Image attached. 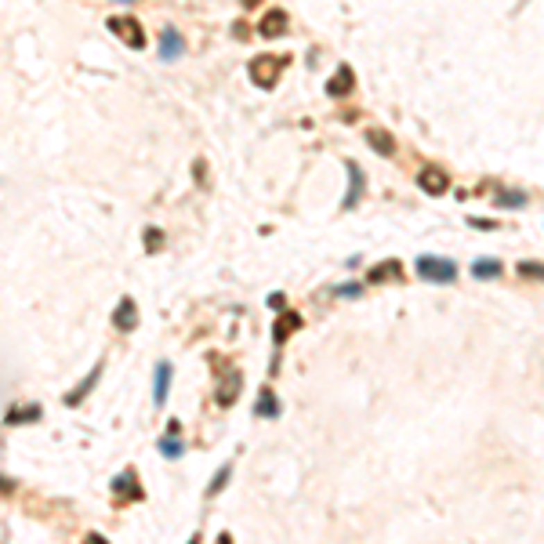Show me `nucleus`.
I'll list each match as a JSON object with an SVG mask.
<instances>
[{"label": "nucleus", "mask_w": 544, "mask_h": 544, "mask_svg": "<svg viewBox=\"0 0 544 544\" xmlns=\"http://www.w3.org/2000/svg\"><path fill=\"white\" fill-rule=\"evenodd\" d=\"M283 69H287V62L272 58V55H258L250 62V76H254V84H258V87H276V80H280Z\"/></svg>", "instance_id": "nucleus-1"}, {"label": "nucleus", "mask_w": 544, "mask_h": 544, "mask_svg": "<svg viewBox=\"0 0 544 544\" xmlns=\"http://www.w3.org/2000/svg\"><path fill=\"white\" fill-rule=\"evenodd\" d=\"M418 276L432 283H450L457 276V269L454 262H443V258H418Z\"/></svg>", "instance_id": "nucleus-2"}, {"label": "nucleus", "mask_w": 544, "mask_h": 544, "mask_svg": "<svg viewBox=\"0 0 544 544\" xmlns=\"http://www.w3.org/2000/svg\"><path fill=\"white\" fill-rule=\"evenodd\" d=\"M418 182H421V189H425L428 196H443L446 189H450V174H446L439 164H428V167H421Z\"/></svg>", "instance_id": "nucleus-3"}, {"label": "nucleus", "mask_w": 544, "mask_h": 544, "mask_svg": "<svg viewBox=\"0 0 544 544\" xmlns=\"http://www.w3.org/2000/svg\"><path fill=\"white\" fill-rule=\"evenodd\" d=\"M109 29L127 44V47H146V33H142V26L135 19H124V15H117V19H109Z\"/></svg>", "instance_id": "nucleus-4"}, {"label": "nucleus", "mask_w": 544, "mask_h": 544, "mask_svg": "<svg viewBox=\"0 0 544 544\" xmlns=\"http://www.w3.org/2000/svg\"><path fill=\"white\" fill-rule=\"evenodd\" d=\"M236 396H239V371L236 366H226V371H221V385H218V403L232 407Z\"/></svg>", "instance_id": "nucleus-5"}, {"label": "nucleus", "mask_w": 544, "mask_h": 544, "mask_svg": "<svg viewBox=\"0 0 544 544\" xmlns=\"http://www.w3.org/2000/svg\"><path fill=\"white\" fill-rule=\"evenodd\" d=\"M113 493H117V501H138L142 498V490H138V475L135 472H124V475H117V483H113Z\"/></svg>", "instance_id": "nucleus-6"}, {"label": "nucleus", "mask_w": 544, "mask_h": 544, "mask_svg": "<svg viewBox=\"0 0 544 544\" xmlns=\"http://www.w3.org/2000/svg\"><path fill=\"white\" fill-rule=\"evenodd\" d=\"M352 87H356V76H352L348 66H341L338 76H334L330 84H327V94H334V99H345V94H352Z\"/></svg>", "instance_id": "nucleus-7"}, {"label": "nucleus", "mask_w": 544, "mask_h": 544, "mask_svg": "<svg viewBox=\"0 0 544 544\" xmlns=\"http://www.w3.org/2000/svg\"><path fill=\"white\" fill-rule=\"evenodd\" d=\"M399 276H403V265L392 262V258L381 262V265H374L371 272H366V280H371V283H389V280H399Z\"/></svg>", "instance_id": "nucleus-8"}, {"label": "nucleus", "mask_w": 544, "mask_h": 544, "mask_svg": "<svg viewBox=\"0 0 544 544\" xmlns=\"http://www.w3.org/2000/svg\"><path fill=\"white\" fill-rule=\"evenodd\" d=\"M283 33H287V15L283 11H269L265 19H262V37L265 40H276Z\"/></svg>", "instance_id": "nucleus-9"}, {"label": "nucleus", "mask_w": 544, "mask_h": 544, "mask_svg": "<svg viewBox=\"0 0 544 544\" xmlns=\"http://www.w3.org/2000/svg\"><path fill=\"white\" fill-rule=\"evenodd\" d=\"M113 323H117V330H135V323H138V312H135V301H131V298H124L120 305H117V312H113Z\"/></svg>", "instance_id": "nucleus-10"}, {"label": "nucleus", "mask_w": 544, "mask_h": 544, "mask_svg": "<svg viewBox=\"0 0 544 544\" xmlns=\"http://www.w3.org/2000/svg\"><path fill=\"white\" fill-rule=\"evenodd\" d=\"M298 327H301V316H298V312H283V316L276 319V327H272V338H276V345L291 338Z\"/></svg>", "instance_id": "nucleus-11"}, {"label": "nucleus", "mask_w": 544, "mask_h": 544, "mask_svg": "<svg viewBox=\"0 0 544 544\" xmlns=\"http://www.w3.org/2000/svg\"><path fill=\"white\" fill-rule=\"evenodd\" d=\"M366 142H371V146H374L381 156H392V153H396L392 135H389V131H381V127H371V131H366Z\"/></svg>", "instance_id": "nucleus-12"}, {"label": "nucleus", "mask_w": 544, "mask_h": 544, "mask_svg": "<svg viewBox=\"0 0 544 544\" xmlns=\"http://www.w3.org/2000/svg\"><path fill=\"white\" fill-rule=\"evenodd\" d=\"M363 196V174L356 164H348V196H345V207H356Z\"/></svg>", "instance_id": "nucleus-13"}, {"label": "nucleus", "mask_w": 544, "mask_h": 544, "mask_svg": "<svg viewBox=\"0 0 544 544\" xmlns=\"http://www.w3.org/2000/svg\"><path fill=\"white\" fill-rule=\"evenodd\" d=\"M153 392H156V403H164V399H167V392H171V363H160V366H156Z\"/></svg>", "instance_id": "nucleus-14"}, {"label": "nucleus", "mask_w": 544, "mask_h": 544, "mask_svg": "<svg viewBox=\"0 0 544 544\" xmlns=\"http://www.w3.org/2000/svg\"><path fill=\"white\" fill-rule=\"evenodd\" d=\"M160 450H164L167 457H178L182 454V443H178V421H171V432L164 439H160Z\"/></svg>", "instance_id": "nucleus-15"}, {"label": "nucleus", "mask_w": 544, "mask_h": 544, "mask_svg": "<svg viewBox=\"0 0 544 544\" xmlns=\"http://www.w3.org/2000/svg\"><path fill=\"white\" fill-rule=\"evenodd\" d=\"M178 55H182V37L167 26L164 29V58H178Z\"/></svg>", "instance_id": "nucleus-16"}, {"label": "nucleus", "mask_w": 544, "mask_h": 544, "mask_svg": "<svg viewBox=\"0 0 544 544\" xmlns=\"http://www.w3.org/2000/svg\"><path fill=\"white\" fill-rule=\"evenodd\" d=\"M498 272H501V262H490V258H483V262L472 265V276H475V280H490V276H498Z\"/></svg>", "instance_id": "nucleus-17"}, {"label": "nucleus", "mask_w": 544, "mask_h": 544, "mask_svg": "<svg viewBox=\"0 0 544 544\" xmlns=\"http://www.w3.org/2000/svg\"><path fill=\"white\" fill-rule=\"evenodd\" d=\"M99 374H102V366H94V374H91V377L84 381V385L76 389V392H69V396H66V403H69V407H73V403H80V399H84V396L91 392V385H94V381H99Z\"/></svg>", "instance_id": "nucleus-18"}, {"label": "nucleus", "mask_w": 544, "mask_h": 544, "mask_svg": "<svg viewBox=\"0 0 544 544\" xmlns=\"http://www.w3.org/2000/svg\"><path fill=\"white\" fill-rule=\"evenodd\" d=\"M258 414H262V418H276V414H280V403L272 399V392H269V389H265V392H262V399H258Z\"/></svg>", "instance_id": "nucleus-19"}, {"label": "nucleus", "mask_w": 544, "mask_h": 544, "mask_svg": "<svg viewBox=\"0 0 544 544\" xmlns=\"http://www.w3.org/2000/svg\"><path fill=\"white\" fill-rule=\"evenodd\" d=\"M33 418H40V410H37V407H26V410H11V414H8V421H11V425H19V421H33Z\"/></svg>", "instance_id": "nucleus-20"}, {"label": "nucleus", "mask_w": 544, "mask_h": 544, "mask_svg": "<svg viewBox=\"0 0 544 544\" xmlns=\"http://www.w3.org/2000/svg\"><path fill=\"white\" fill-rule=\"evenodd\" d=\"M519 272H522V276H541L544 280V265H537V262H522Z\"/></svg>", "instance_id": "nucleus-21"}, {"label": "nucleus", "mask_w": 544, "mask_h": 544, "mask_svg": "<svg viewBox=\"0 0 544 544\" xmlns=\"http://www.w3.org/2000/svg\"><path fill=\"white\" fill-rule=\"evenodd\" d=\"M146 247H149V250H160V247H164V232L149 229V232H146Z\"/></svg>", "instance_id": "nucleus-22"}, {"label": "nucleus", "mask_w": 544, "mask_h": 544, "mask_svg": "<svg viewBox=\"0 0 544 544\" xmlns=\"http://www.w3.org/2000/svg\"><path fill=\"white\" fill-rule=\"evenodd\" d=\"M229 472H232V465H226V468H221V472L214 475V483H211V490H207V493H218L221 486H226V479H229Z\"/></svg>", "instance_id": "nucleus-23"}, {"label": "nucleus", "mask_w": 544, "mask_h": 544, "mask_svg": "<svg viewBox=\"0 0 544 544\" xmlns=\"http://www.w3.org/2000/svg\"><path fill=\"white\" fill-rule=\"evenodd\" d=\"M232 37H236V40H247V37H250V29H247L244 22H236V26H232Z\"/></svg>", "instance_id": "nucleus-24"}, {"label": "nucleus", "mask_w": 544, "mask_h": 544, "mask_svg": "<svg viewBox=\"0 0 544 544\" xmlns=\"http://www.w3.org/2000/svg\"><path fill=\"white\" fill-rule=\"evenodd\" d=\"M338 294H341V298H352V294H359V287H356V283H348V287H341Z\"/></svg>", "instance_id": "nucleus-25"}, {"label": "nucleus", "mask_w": 544, "mask_h": 544, "mask_svg": "<svg viewBox=\"0 0 544 544\" xmlns=\"http://www.w3.org/2000/svg\"><path fill=\"white\" fill-rule=\"evenodd\" d=\"M239 4H244V8H258L262 0H239Z\"/></svg>", "instance_id": "nucleus-26"}]
</instances>
